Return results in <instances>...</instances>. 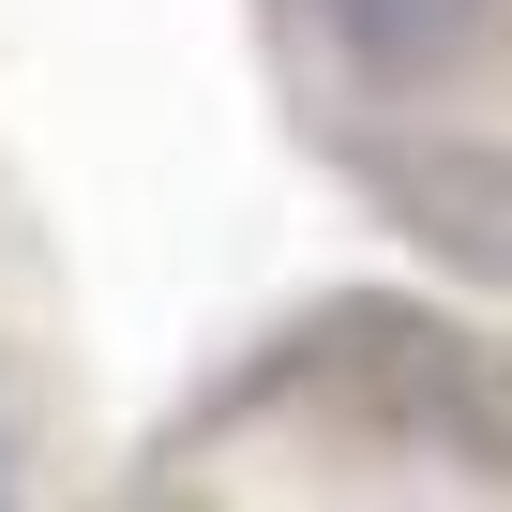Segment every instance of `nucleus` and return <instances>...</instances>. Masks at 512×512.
Segmentation results:
<instances>
[{
    "instance_id": "nucleus-1",
    "label": "nucleus",
    "mask_w": 512,
    "mask_h": 512,
    "mask_svg": "<svg viewBox=\"0 0 512 512\" xmlns=\"http://www.w3.org/2000/svg\"><path fill=\"white\" fill-rule=\"evenodd\" d=\"M482 16V0H317V31L347 46V61H377V76H407V61H437L452 31Z\"/></svg>"
}]
</instances>
